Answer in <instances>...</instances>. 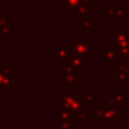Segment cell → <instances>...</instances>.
I'll return each mask as SVG.
<instances>
[{
  "mask_svg": "<svg viewBox=\"0 0 129 129\" xmlns=\"http://www.w3.org/2000/svg\"><path fill=\"white\" fill-rule=\"evenodd\" d=\"M129 82V73H128V76H127V79H126V83Z\"/></svg>",
  "mask_w": 129,
  "mask_h": 129,
  "instance_id": "obj_33",
  "label": "cell"
},
{
  "mask_svg": "<svg viewBox=\"0 0 129 129\" xmlns=\"http://www.w3.org/2000/svg\"><path fill=\"white\" fill-rule=\"evenodd\" d=\"M55 126L56 128H59V129H75V119L70 120V121L59 122Z\"/></svg>",
  "mask_w": 129,
  "mask_h": 129,
  "instance_id": "obj_23",
  "label": "cell"
},
{
  "mask_svg": "<svg viewBox=\"0 0 129 129\" xmlns=\"http://www.w3.org/2000/svg\"><path fill=\"white\" fill-rule=\"evenodd\" d=\"M93 22L94 18L93 17H83L79 18V26L86 32H92L94 31L93 28Z\"/></svg>",
  "mask_w": 129,
  "mask_h": 129,
  "instance_id": "obj_16",
  "label": "cell"
},
{
  "mask_svg": "<svg viewBox=\"0 0 129 129\" xmlns=\"http://www.w3.org/2000/svg\"><path fill=\"white\" fill-rule=\"evenodd\" d=\"M102 58L106 60L108 64H115L116 63V53L115 49L111 44L106 45V47L102 50Z\"/></svg>",
  "mask_w": 129,
  "mask_h": 129,
  "instance_id": "obj_8",
  "label": "cell"
},
{
  "mask_svg": "<svg viewBox=\"0 0 129 129\" xmlns=\"http://www.w3.org/2000/svg\"><path fill=\"white\" fill-rule=\"evenodd\" d=\"M93 13H94V9L89 8V6H87V5L80 4V5L76 8V11H75V13H74V17H75V18L89 17V14H93Z\"/></svg>",
  "mask_w": 129,
  "mask_h": 129,
  "instance_id": "obj_13",
  "label": "cell"
},
{
  "mask_svg": "<svg viewBox=\"0 0 129 129\" xmlns=\"http://www.w3.org/2000/svg\"><path fill=\"white\" fill-rule=\"evenodd\" d=\"M60 76H75L80 77V70L74 68L69 60H60Z\"/></svg>",
  "mask_w": 129,
  "mask_h": 129,
  "instance_id": "obj_7",
  "label": "cell"
},
{
  "mask_svg": "<svg viewBox=\"0 0 129 129\" xmlns=\"http://www.w3.org/2000/svg\"><path fill=\"white\" fill-rule=\"evenodd\" d=\"M70 55L69 44H61L60 47L55 51V58L59 60H67Z\"/></svg>",
  "mask_w": 129,
  "mask_h": 129,
  "instance_id": "obj_17",
  "label": "cell"
},
{
  "mask_svg": "<svg viewBox=\"0 0 129 129\" xmlns=\"http://www.w3.org/2000/svg\"><path fill=\"white\" fill-rule=\"evenodd\" d=\"M111 96L114 98L116 104H120L122 106L125 105V92L124 91H121V92L112 91L111 92Z\"/></svg>",
  "mask_w": 129,
  "mask_h": 129,
  "instance_id": "obj_20",
  "label": "cell"
},
{
  "mask_svg": "<svg viewBox=\"0 0 129 129\" xmlns=\"http://www.w3.org/2000/svg\"><path fill=\"white\" fill-rule=\"evenodd\" d=\"M120 118V110L118 109H110L106 106L105 114L102 117L103 124H114L117 119Z\"/></svg>",
  "mask_w": 129,
  "mask_h": 129,
  "instance_id": "obj_5",
  "label": "cell"
},
{
  "mask_svg": "<svg viewBox=\"0 0 129 129\" xmlns=\"http://www.w3.org/2000/svg\"><path fill=\"white\" fill-rule=\"evenodd\" d=\"M70 52L83 55L86 59L94 54V45L90 44L87 40H71L69 43Z\"/></svg>",
  "mask_w": 129,
  "mask_h": 129,
  "instance_id": "obj_1",
  "label": "cell"
},
{
  "mask_svg": "<svg viewBox=\"0 0 129 129\" xmlns=\"http://www.w3.org/2000/svg\"><path fill=\"white\" fill-rule=\"evenodd\" d=\"M88 114H89V110H82V112L77 116V119L79 120L80 124L83 125H88Z\"/></svg>",
  "mask_w": 129,
  "mask_h": 129,
  "instance_id": "obj_24",
  "label": "cell"
},
{
  "mask_svg": "<svg viewBox=\"0 0 129 129\" xmlns=\"http://www.w3.org/2000/svg\"><path fill=\"white\" fill-rule=\"evenodd\" d=\"M93 1H94V0H81V4H83V5H87V6H89V4H91V3H93Z\"/></svg>",
  "mask_w": 129,
  "mask_h": 129,
  "instance_id": "obj_29",
  "label": "cell"
},
{
  "mask_svg": "<svg viewBox=\"0 0 129 129\" xmlns=\"http://www.w3.org/2000/svg\"><path fill=\"white\" fill-rule=\"evenodd\" d=\"M120 129H129V128H125V127H122V128H120Z\"/></svg>",
  "mask_w": 129,
  "mask_h": 129,
  "instance_id": "obj_34",
  "label": "cell"
},
{
  "mask_svg": "<svg viewBox=\"0 0 129 129\" xmlns=\"http://www.w3.org/2000/svg\"><path fill=\"white\" fill-rule=\"evenodd\" d=\"M128 40H129V31H127L124 26H117L115 30L111 32V45L113 47Z\"/></svg>",
  "mask_w": 129,
  "mask_h": 129,
  "instance_id": "obj_2",
  "label": "cell"
},
{
  "mask_svg": "<svg viewBox=\"0 0 129 129\" xmlns=\"http://www.w3.org/2000/svg\"><path fill=\"white\" fill-rule=\"evenodd\" d=\"M10 23L11 19L6 16L5 13H1L0 15V32L1 35L9 36L10 35Z\"/></svg>",
  "mask_w": 129,
  "mask_h": 129,
  "instance_id": "obj_9",
  "label": "cell"
},
{
  "mask_svg": "<svg viewBox=\"0 0 129 129\" xmlns=\"http://www.w3.org/2000/svg\"><path fill=\"white\" fill-rule=\"evenodd\" d=\"M121 8L119 3H108L105 8L102 9V13L105 14L107 18H115L118 10Z\"/></svg>",
  "mask_w": 129,
  "mask_h": 129,
  "instance_id": "obj_10",
  "label": "cell"
},
{
  "mask_svg": "<svg viewBox=\"0 0 129 129\" xmlns=\"http://www.w3.org/2000/svg\"><path fill=\"white\" fill-rule=\"evenodd\" d=\"M124 122H125V128H129V119L126 118V119L124 120Z\"/></svg>",
  "mask_w": 129,
  "mask_h": 129,
  "instance_id": "obj_30",
  "label": "cell"
},
{
  "mask_svg": "<svg viewBox=\"0 0 129 129\" xmlns=\"http://www.w3.org/2000/svg\"><path fill=\"white\" fill-rule=\"evenodd\" d=\"M106 111V105H99L97 109L93 110V118L94 119H102L103 115L105 114Z\"/></svg>",
  "mask_w": 129,
  "mask_h": 129,
  "instance_id": "obj_21",
  "label": "cell"
},
{
  "mask_svg": "<svg viewBox=\"0 0 129 129\" xmlns=\"http://www.w3.org/2000/svg\"><path fill=\"white\" fill-rule=\"evenodd\" d=\"M60 3L68 9H76L81 4V0H60Z\"/></svg>",
  "mask_w": 129,
  "mask_h": 129,
  "instance_id": "obj_22",
  "label": "cell"
},
{
  "mask_svg": "<svg viewBox=\"0 0 129 129\" xmlns=\"http://www.w3.org/2000/svg\"><path fill=\"white\" fill-rule=\"evenodd\" d=\"M86 58L83 56V55H80V54H77V53H72L70 52V55H69V62L76 69L78 70H81V69H84L85 64H84V60Z\"/></svg>",
  "mask_w": 129,
  "mask_h": 129,
  "instance_id": "obj_11",
  "label": "cell"
},
{
  "mask_svg": "<svg viewBox=\"0 0 129 129\" xmlns=\"http://www.w3.org/2000/svg\"><path fill=\"white\" fill-rule=\"evenodd\" d=\"M125 13H126V11H125L124 8H120V9L118 10V12H117V14H116V17H115L116 23H119V22L121 21V18H124Z\"/></svg>",
  "mask_w": 129,
  "mask_h": 129,
  "instance_id": "obj_27",
  "label": "cell"
},
{
  "mask_svg": "<svg viewBox=\"0 0 129 129\" xmlns=\"http://www.w3.org/2000/svg\"><path fill=\"white\" fill-rule=\"evenodd\" d=\"M106 99H107V102H108V104L106 105L107 108H110V109H116V102H115L114 98H113L111 95H108V96H106Z\"/></svg>",
  "mask_w": 129,
  "mask_h": 129,
  "instance_id": "obj_25",
  "label": "cell"
},
{
  "mask_svg": "<svg viewBox=\"0 0 129 129\" xmlns=\"http://www.w3.org/2000/svg\"><path fill=\"white\" fill-rule=\"evenodd\" d=\"M128 13H129V11H128Z\"/></svg>",
  "mask_w": 129,
  "mask_h": 129,
  "instance_id": "obj_35",
  "label": "cell"
},
{
  "mask_svg": "<svg viewBox=\"0 0 129 129\" xmlns=\"http://www.w3.org/2000/svg\"><path fill=\"white\" fill-rule=\"evenodd\" d=\"M98 100V96L94 94L93 91H84L83 95L81 96V101L83 105L87 106H92L95 101Z\"/></svg>",
  "mask_w": 129,
  "mask_h": 129,
  "instance_id": "obj_15",
  "label": "cell"
},
{
  "mask_svg": "<svg viewBox=\"0 0 129 129\" xmlns=\"http://www.w3.org/2000/svg\"><path fill=\"white\" fill-rule=\"evenodd\" d=\"M60 95H61V99H62V103H61L60 109L62 111H67V112L70 113L71 106H72L73 101H74V99L76 97L75 91H61Z\"/></svg>",
  "mask_w": 129,
  "mask_h": 129,
  "instance_id": "obj_4",
  "label": "cell"
},
{
  "mask_svg": "<svg viewBox=\"0 0 129 129\" xmlns=\"http://www.w3.org/2000/svg\"><path fill=\"white\" fill-rule=\"evenodd\" d=\"M83 103L81 101V96H76L74 101H73V104L71 106V109H70V113L73 115V117L76 119L77 116L82 112L83 110Z\"/></svg>",
  "mask_w": 129,
  "mask_h": 129,
  "instance_id": "obj_14",
  "label": "cell"
},
{
  "mask_svg": "<svg viewBox=\"0 0 129 129\" xmlns=\"http://www.w3.org/2000/svg\"><path fill=\"white\" fill-rule=\"evenodd\" d=\"M116 80L121 87L126 85V79L129 73V63H115Z\"/></svg>",
  "mask_w": 129,
  "mask_h": 129,
  "instance_id": "obj_3",
  "label": "cell"
},
{
  "mask_svg": "<svg viewBox=\"0 0 129 129\" xmlns=\"http://www.w3.org/2000/svg\"><path fill=\"white\" fill-rule=\"evenodd\" d=\"M60 86L61 87H79L80 86V77L60 76Z\"/></svg>",
  "mask_w": 129,
  "mask_h": 129,
  "instance_id": "obj_12",
  "label": "cell"
},
{
  "mask_svg": "<svg viewBox=\"0 0 129 129\" xmlns=\"http://www.w3.org/2000/svg\"><path fill=\"white\" fill-rule=\"evenodd\" d=\"M5 114H6V101L3 100L2 97L0 96V119Z\"/></svg>",
  "mask_w": 129,
  "mask_h": 129,
  "instance_id": "obj_26",
  "label": "cell"
},
{
  "mask_svg": "<svg viewBox=\"0 0 129 129\" xmlns=\"http://www.w3.org/2000/svg\"><path fill=\"white\" fill-rule=\"evenodd\" d=\"M79 129H92L91 127H89V125H83L82 127H80Z\"/></svg>",
  "mask_w": 129,
  "mask_h": 129,
  "instance_id": "obj_32",
  "label": "cell"
},
{
  "mask_svg": "<svg viewBox=\"0 0 129 129\" xmlns=\"http://www.w3.org/2000/svg\"><path fill=\"white\" fill-rule=\"evenodd\" d=\"M1 3L2 4H10L11 0H1Z\"/></svg>",
  "mask_w": 129,
  "mask_h": 129,
  "instance_id": "obj_31",
  "label": "cell"
},
{
  "mask_svg": "<svg viewBox=\"0 0 129 129\" xmlns=\"http://www.w3.org/2000/svg\"><path fill=\"white\" fill-rule=\"evenodd\" d=\"M10 63H0V91L2 92V83L6 77H9Z\"/></svg>",
  "mask_w": 129,
  "mask_h": 129,
  "instance_id": "obj_19",
  "label": "cell"
},
{
  "mask_svg": "<svg viewBox=\"0 0 129 129\" xmlns=\"http://www.w3.org/2000/svg\"><path fill=\"white\" fill-rule=\"evenodd\" d=\"M113 48L115 49L116 59H129V40L122 42Z\"/></svg>",
  "mask_w": 129,
  "mask_h": 129,
  "instance_id": "obj_6",
  "label": "cell"
},
{
  "mask_svg": "<svg viewBox=\"0 0 129 129\" xmlns=\"http://www.w3.org/2000/svg\"><path fill=\"white\" fill-rule=\"evenodd\" d=\"M124 19H125V23H124V27H129V13H125V16H124Z\"/></svg>",
  "mask_w": 129,
  "mask_h": 129,
  "instance_id": "obj_28",
  "label": "cell"
},
{
  "mask_svg": "<svg viewBox=\"0 0 129 129\" xmlns=\"http://www.w3.org/2000/svg\"><path fill=\"white\" fill-rule=\"evenodd\" d=\"M55 115H56V124H57V123H59V122L70 121V120L75 119L71 113H69V112H67V111H62L61 109L56 110Z\"/></svg>",
  "mask_w": 129,
  "mask_h": 129,
  "instance_id": "obj_18",
  "label": "cell"
}]
</instances>
